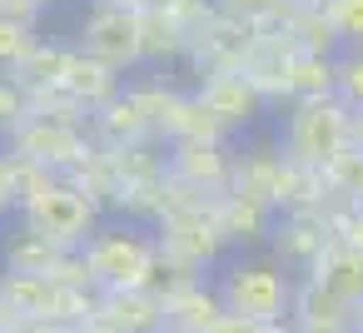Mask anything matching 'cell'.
<instances>
[{
	"instance_id": "obj_1",
	"label": "cell",
	"mask_w": 363,
	"mask_h": 333,
	"mask_svg": "<svg viewBox=\"0 0 363 333\" xmlns=\"http://www.w3.org/2000/svg\"><path fill=\"white\" fill-rule=\"evenodd\" d=\"M214 293L224 303L229 318H244V323H279L294 313V273L284 259H269V254H234L229 264H219L214 273Z\"/></svg>"
},
{
	"instance_id": "obj_2",
	"label": "cell",
	"mask_w": 363,
	"mask_h": 333,
	"mask_svg": "<svg viewBox=\"0 0 363 333\" xmlns=\"http://www.w3.org/2000/svg\"><path fill=\"white\" fill-rule=\"evenodd\" d=\"M353 145V110L348 100L333 95H303V100H284V125H279V149L298 164L323 169L338 149Z\"/></svg>"
},
{
	"instance_id": "obj_3",
	"label": "cell",
	"mask_w": 363,
	"mask_h": 333,
	"mask_svg": "<svg viewBox=\"0 0 363 333\" xmlns=\"http://www.w3.org/2000/svg\"><path fill=\"white\" fill-rule=\"evenodd\" d=\"M164 254H160V239H150L145 229L135 224H115V229H95L90 244H85V269H90V283L100 293H115V288H150L155 273H160Z\"/></svg>"
},
{
	"instance_id": "obj_4",
	"label": "cell",
	"mask_w": 363,
	"mask_h": 333,
	"mask_svg": "<svg viewBox=\"0 0 363 333\" xmlns=\"http://www.w3.org/2000/svg\"><path fill=\"white\" fill-rule=\"evenodd\" d=\"M21 224H30L35 234H45L60 249H85L90 234L100 229V204L70 174H55L40 194H30L21 204Z\"/></svg>"
},
{
	"instance_id": "obj_5",
	"label": "cell",
	"mask_w": 363,
	"mask_h": 333,
	"mask_svg": "<svg viewBox=\"0 0 363 333\" xmlns=\"http://www.w3.org/2000/svg\"><path fill=\"white\" fill-rule=\"evenodd\" d=\"M6 145L21 149V154H30V159H40V164L55 169V174H75V169L90 164L95 149H100V140L90 135V125H60V120H35V115H26V120L11 130Z\"/></svg>"
},
{
	"instance_id": "obj_6",
	"label": "cell",
	"mask_w": 363,
	"mask_h": 333,
	"mask_svg": "<svg viewBox=\"0 0 363 333\" xmlns=\"http://www.w3.org/2000/svg\"><path fill=\"white\" fill-rule=\"evenodd\" d=\"M85 55L115 65V70H140L145 65V45H140V11L135 6H90L80 21V40Z\"/></svg>"
},
{
	"instance_id": "obj_7",
	"label": "cell",
	"mask_w": 363,
	"mask_h": 333,
	"mask_svg": "<svg viewBox=\"0 0 363 333\" xmlns=\"http://www.w3.org/2000/svg\"><path fill=\"white\" fill-rule=\"evenodd\" d=\"M194 95H199V105L219 120V130L229 135V130H249L259 115H264V90L244 75V70H219V75H204L199 85H194Z\"/></svg>"
},
{
	"instance_id": "obj_8",
	"label": "cell",
	"mask_w": 363,
	"mask_h": 333,
	"mask_svg": "<svg viewBox=\"0 0 363 333\" xmlns=\"http://www.w3.org/2000/svg\"><path fill=\"white\" fill-rule=\"evenodd\" d=\"M164 164H169L174 179H184L194 189H209V194H224L229 179H234V154H229L224 140H169Z\"/></svg>"
},
{
	"instance_id": "obj_9",
	"label": "cell",
	"mask_w": 363,
	"mask_h": 333,
	"mask_svg": "<svg viewBox=\"0 0 363 333\" xmlns=\"http://www.w3.org/2000/svg\"><path fill=\"white\" fill-rule=\"evenodd\" d=\"M140 45H145V65H169L189 55L194 35L164 0H155V6H140Z\"/></svg>"
},
{
	"instance_id": "obj_10",
	"label": "cell",
	"mask_w": 363,
	"mask_h": 333,
	"mask_svg": "<svg viewBox=\"0 0 363 333\" xmlns=\"http://www.w3.org/2000/svg\"><path fill=\"white\" fill-rule=\"evenodd\" d=\"M214 214H219V229H224L229 244L254 249L264 234H274V204H269V199H254V194L224 189L219 204H214Z\"/></svg>"
},
{
	"instance_id": "obj_11",
	"label": "cell",
	"mask_w": 363,
	"mask_h": 333,
	"mask_svg": "<svg viewBox=\"0 0 363 333\" xmlns=\"http://www.w3.org/2000/svg\"><path fill=\"white\" fill-rule=\"evenodd\" d=\"M308 278H318L328 293H338L343 303H363V249L358 244H348V239H328V249L313 259V273Z\"/></svg>"
},
{
	"instance_id": "obj_12",
	"label": "cell",
	"mask_w": 363,
	"mask_h": 333,
	"mask_svg": "<svg viewBox=\"0 0 363 333\" xmlns=\"http://www.w3.org/2000/svg\"><path fill=\"white\" fill-rule=\"evenodd\" d=\"M274 234H279L274 259H284V264H308L313 269V259L328 249V224H323L318 209H284V224Z\"/></svg>"
},
{
	"instance_id": "obj_13",
	"label": "cell",
	"mask_w": 363,
	"mask_h": 333,
	"mask_svg": "<svg viewBox=\"0 0 363 333\" xmlns=\"http://www.w3.org/2000/svg\"><path fill=\"white\" fill-rule=\"evenodd\" d=\"M65 90L95 115V110H105L115 95H125V70H115V65H105V60H95V55H85V50L75 45V60H70V75H65Z\"/></svg>"
},
{
	"instance_id": "obj_14",
	"label": "cell",
	"mask_w": 363,
	"mask_h": 333,
	"mask_svg": "<svg viewBox=\"0 0 363 333\" xmlns=\"http://www.w3.org/2000/svg\"><path fill=\"white\" fill-rule=\"evenodd\" d=\"M55 298H60V283L50 273H26V269L0 273V303L16 318H55Z\"/></svg>"
},
{
	"instance_id": "obj_15",
	"label": "cell",
	"mask_w": 363,
	"mask_h": 333,
	"mask_svg": "<svg viewBox=\"0 0 363 333\" xmlns=\"http://www.w3.org/2000/svg\"><path fill=\"white\" fill-rule=\"evenodd\" d=\"M90 135H95L100 145H130V140H150L155 125H150L145 105L135 100V90L125 85V95H115L105 110L90 115Z\"/></svg>"
},
{
	"instance_id": "obj_16",
	"label": "cell",
	"mask_w": 363,
	"mask_h": 333,
	"mask_svg": "<svg viewBox=\"0 0 363 333\" xmlns=\"http://www.w3.org/2000/svg\"><path fill=\"white\" fill-rule=\"evenodd\" d=\"M294 313H298L303 333H353V303H343L338 293H328L318 278L298 283Z\"/></svg>"
},
{
	"instance_id": "obj_17",
	"label": "cell",
	"mask_w": 363,
	"mask_h": 333,
	"mask_svg": "<svg viewBox=\"0 0 363 333\" xmlns=\"http://www.w3.org/2000/svg\"><path fill=\"white\" fill-rule=\"evenodd\" d=\"M100 318H110L120 333H155L169 313H164V298H155L150 288H115V293H100Z\"/></svg>"
},
{
	"instance_id": "obj_18",
	"label": "cell",
	"mask_w": 363,
	"mask_h": 333,
	"mask_svg": "<svg viewBox=\"0 0 363 333\" xmlns=\"http://www.w3.org/2000/svg\"><path fill=\"white\" fill-rule=\"evenodd\" d=\"M333 90H338V55H313V50H294V55H289L284 100H303V95H333Z\"/></svg>"
},
{
	"instance_id": "obj_19",
	"label": "cell",
	"mask_w": 363,
	"mask_h": 333,
	"mask_svg": "<svg viewBox=\"0 0 363 333\" xmlns=\"http://www.w3.org/2000/svg\"><path fill=\"white\" fill-rule=\"evenodd\" d=\"M70 60H75V45H60V40H40L26 60H21V70H11L26 90H55V85H65V75H70Z\"/></svg>"
},
{
	"instance_id": "obj_20",
	"label": "cell",
	"mask_w": 363,
	"mask_h": 333,
	"mask_svg": "<svg viewBox=\"0 0 363 333\" xmlns=\"http://www.w3.org/2000/svg\"><path fill=\"white\" fill-rule=\"evenodd\" d=\"M284 30H289V40L298 45V50H313V55H338L343 50V40H338V30L328 26V16H323V6H289V16H284Z\"/></svg>"
},
{
	"instance_id": "obj_21",
	"label": "cell",
	"mask_w": 363,
	"mask_h": 333,
	"mask_svg": "<svg viewBox=\"0 0 363 333\" xmlns=\"http://www.w3.org/2000/svg\"><path fill=\"white\" fill-rule=\"evenodd\" d=\"M60 259V244H50L45 234H35L30 224L16 229V239L6 244V269H26V273H50V264Z\"/></svg>"
},
{
	"instance_id": "obj_22",
	"label": "cell",
	"mask_w": 363,
	"mask_h": 333,
	"mask_svg": "<svg viewBox=\"0 0 363 333\" xmlns=\"http://www.w3.org/2000/svg\"><path fill=\"white\" fill-rule=\"evenodd\" d=\"M323 184H328V194H343L348 204H363V149L358 145L338 149L323 164Z\"/></svg>"
},
{
	"instance_id": "obj_23",
	"label": "cell",
	"mask_w": 363,
	"mask_h": 333,
	"mask_svg": "<svg viewBox=\"0 0 363 333\" xmlns=\"http://www.w3.org/2000/svg\"><path fill=\"white\" fill-rule=\"evenodd\" d=\"M30 115H35V120H60V125H90V110H85L65 85H55V90H30Z\"/></svg>"
},
{
	"instance_id": "obj_24",
	"label": "cell",
	"mask_w": 363,
	"mask_h": 333,
	"mask_svg": "<svg viewBox=\"0 0 363 333\" xmlns=\"http://www.w3.org/2000/svg\"><path fill=\"white\" fill-rule=\"evenodd\" d=\"M40 45L35 26L30 21H11V16H0V70H21V60Z\"/></svg>"
},
{
	"instance_id": "obj_25",
	"label": "cell",
	"mask_w": 363,
	"mask_h": 333,
	"mask_svg": "<svg viewBox=\"0 0 363 333\" xmlns=\"http://www.w3.org/2000/svg\"><path fill=\"white\" fill-rule=\"evenodd\" d=\"M289 6L294 0H219V11L229 16V21H239V26H279L284 16H289Z\"/></svg>"
},
{
	"instance_id": "obj_26",
	"label": "cell",
	"mask_w": 363,
	"mask_h": 333,
	"mask_svg": "<svg viewBox=\"0 0 363 333\" xmlns=\"http://www.w3.org/2000/svg\"><path fill=\"white\" fill-rule=\"evenodd\" d=\"M323 16L338 30L343 50L348 45H363V0H323Z\"/></svg>"
},
{
	"instance_id": "obj_27",
	"label": "cell",
	"mask_w": 363,
	"mask_h": 333,
	"mask_svg": "<svg viewBox=\"0 0 363 333\" xmlns=\"http://www.w3.org/2000/svg\"><path fill=\"white\" fill-rule=\"evenodd\" d=\"M338 95L348 100L353 115H363V45L338 50Z\"/></svg>"
},
{
	"instance_id": "obj_28",
	"label": "cell",
	"mask_w": 363,
	"mask_h": 333,
	"mask_svg": "<svg viewBox=\"0 0 363 333\" xmlns=\"http://www.w3.org/2000/svg\"><path fill=\"white\" fill-rule=\"evenodd\" d=\"M6 209H21V194H16V179H11V164L0 154V214Z\"/></svg>"
},
{
	"instance_id": "obj_29",
	"label": "cell",
	"mask_w": 363,
	"mask_h": 333,
	"mask_svg": "<svg viewBox=\"0 0 363 333\" xmlns=\"http://www.w3.org/2000/svg\"><path fill=\"white\" fill-rule=\"evenodd\" d=\"M0 16H11V21H30V26H40V11L30 6V0H0Z\"/></svg>"
},
{
	"instance_id": "obj_30",
	"label": "cell",
	"mask_w": 363,
	"mask_h": 333,
	"mask_svg": "<svg viewBox=\"0 0 363 333\" xmlns=\"http://www.w3.org/2000/svg\"><path fill=\"white\" fill-rule=\"evenodd\" d=\"M70 333H120V328H115L110 318H100V313H95V318H85V323H75Z\"/></svg>"
},
{
	"instance_id": "obj_31",
	"label": "cell",
	"mask_w": 363,
	"mask_h": 333,
	"mask_svg": "<svg viewBox=\"0 0 363 333\" xmlns=\"http://www.w3.org/2000/svg\"><path fill=\"white\" fill-rule=\"evenodd\" d=\"M90 6H135L140 11V6H155V0H90Z\"/></svg>"
},
{
	"instance_id": "obj_32",
	"label": "cell",
	"mask_w": 363,
	"mask_h": 333,
	"mask_svg": "<svg viewBox=\"0 0 363 333\" xmlns=\"http://www.w3.org/2000/svg\"><path fill=\"white\" fill-rule=\"evenodd\" d=\"M155 333H194V328H184V323H174V318H164V323H160Z\"/></svg>"
},
{
	"instance_id": "obj_33",
	"label": "cell",
	"mask_w": 363,
	"mask_h": 333,
	"mask_svg": "<svg viewBox=\"0 0 363 333\" xmlns=\"http://www.w3.org/2000/svg\"><path fill=\"white\" fill-rule=\"evenodd\" d=\"M353 145L363 149V115H353Z\"/></svg>"
},
{
	"instance_id": "obj_34",
	"label": "cell",
	"mask_w": 363,
	"mask_h": 333,
	"mask_svg": "<svg viewBox=\"0 0 363 333\" xmlns=\"http://www.w3.org/2000/svg\"><path fill=\"white\" fill-rule=\"evenodd\" d=\"M30 6H35V11H40V16H45V11H50V6H55V0H30Z\"/></svg>"
},
{
	"instance_id": "obj_35",
	"label": "cell",
	"mask_w": 363,
	"mask_h": 333,
	"mask_svg": "<svg viewBox=\"0 0 363 333\" xmlns=\"http://www.w3.org/2000/svg\"><path fill=\"white\" fill-rule=\"evenodd\" d=\"M0 140H11V125H6V120H0Z\"/></svg>"
},
{
	"instance_id": "obj_36",
	"label": "cell",
	"mask_w": 363,
	"mask_h": 333,
	"mask_svg": "<svg viewBox=\"0 0 363 333\" xmlns=\"http://www.w3.org/2000/svg\"><path fill=\"white\" fill-rule=\"evenodd\" d=\"M298 6H323V0H298Z\"/></svg>"
}]
</instances>
